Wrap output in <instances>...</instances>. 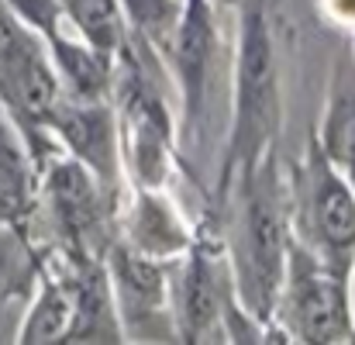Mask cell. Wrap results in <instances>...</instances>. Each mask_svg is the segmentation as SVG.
Here are the masks:
<instances>
[{
  "instance_id": "16",
  "label": "cell",
  "mask_w": 355,
  "mask_h": 345,
  "mask_svg": "<svg viewBox=\"0 0 355 345\" xmlns=\"http://www.w3.org/2000/svg\"><path fill=\"white\" fill-rule=\"evenodd\" d=\"M38 211V162L21 131L0 111V225L28 231Z\"/></svg>"
},
{
  "instance_id": "22",
  "label": "cell",
  "mask_w": 355,
  "mask_h": 345,
  "mask_svg": "<svg viewBox=\"0 0 355 345\" xmlns=\"http://www.w3.org/2000/svg\"><path fill=\"white\" fill-rule=\"evenodd\" d=\"M352 269H355V262H352Z\"/></svg>"
},
{
  "instance_id": "6",
  "label": "cell",
  "mask_w": 355,
  "mask_h": 345,
  "mask_svg": "<svg viewBox=\"0 0 355 345\" xmlns=\"http://www.w3.org/2000/svg\"><path fill=\"white\" fill-rule=\"evenodd\" d=\"M290 231L338 273L355 262V190L311 142L290 201Z\"/></svg>"
},
{
  "instance_id": "19",
  "label": "cell",
  "mask_w": 355,
  "mask_h": 345,
  "mask_svg": "<svg viewBox=\"0 0 355 345\" xmlns=\"http://www.w3.org/2000/svg\"><path fill=\"white\" fill-rule=\"evenodd\" d=\"M118 3L135 45H145V49L169 45L183 0H118Z\"/></svg>"
},
{
  "instance_id": "10",
  "label": "cell",
  "mask_w": 355,
  "mask_h": 345,
  "mask_svg": "<svg viewBox=\"0 0 355 345\" xmlns=\"http://www.w3.org/2000/svg\"><path fill=\"white\" fill-rule=\"evenodd\" d=\"M49 135H55L66 155L83 162L97 180L111 187L121 183V131L111 101L62 97L49 115Z\"/></svg>"
},
{
  "instance_id": "9",
  "label": "cell",
  "mask_w": 355,
  "mask_h": 345,
  "mask_svg": "<svg viewBox=\"0 0 355 345\" xmlns=\"http://www.w3.org/2000/svg\"><path fill=\"white\" fill-rule=\"evenodd\" d=\"M176 73V87L183 97V128L193 131L197 117L204 111L207 87L214 76L218 59V17L211 0H183L173 38L166 45Z\"/></svg>"
},
{
  "instance_id": "15",
  "label": "cell",
  "mask_w": 355,
  "mask_h": 345,
  "mask_svg": "<svg viewBox=\"0 0 355 345\" xmlns=\"http://www.w3.org/2000/svg\"><path fill=\"white\" fill-rule=\"evenodd\" d=\"M73 308H76V294H73V273H69V259L62 255V266L49 269L42 266L38 283L28 297V311L24 321L17 328V342L21 345H59L66 342L69 325H73Z\"/></svg>"
},
{
  "instance_id": "13",
  "label": "cell",
  "mask_w": 355,
  "mask_h": 345,
  "mask_svg": "<svg viewBox=\"0 0 355 345\" xmlns=\"http://www.w3.org/2000/svg\"><path fill=\"white\" fill-rule=\"evenodd\" d=\"M49 59L55 66L62 97L69 101H111L114 90V59L104 56L101 49H94L90 42H83L76 31H69V24L45 38Z\"/></svg>"
},
{
  "instance_id": "17",
  "label": "cell",
  "mask_w": 355,
  "mask_h": 345,
  "mask_svg": "<svg viewBox=\"0 0 355 345\" xmlns=\"http://www.w3.org/2000/svg\"><path fill=\"white\" fill-rule=\"evenodd\" d=\"M62 7H66V24L83 42H90L104 56L118 59V52L131 38L118 0H62Z\"/></svg>"
},
{
  "instance_id": "4",
  "label": "cell",
  "mask_w": 355,
  "mask_h": 345,
  "mask_svg": "<svg viewBox=\"0 0 355 345\" xmlns=\"http://www.w3.org/2000/svg\"><path fill=\"white\" fill-rule=\"evenodd\" d=\"M272 325H279V339L307 345H335L355 339L349 273L331 269L318 259L304 242L290 238L286 273L276 297Z\"/></svg>"
},
{
  "instance_id": "21",
  "label": "cell",
  "mask_w": 355,
  "mask_h": 345,
  "mask_svg": "<svg viewBox=\"0 0 355 345\" xmlns=\"http://www.w3.org/2000/svg\"><path fill=\"white\" fill-rule=\"evenodd\" d=\"M218 3H221V7H245V3H248V0H218Z\"/></svg>"
},
{
  "instance_id": "8",
  "label": "cell",
  "mask_w": 355,
  "mask_h": 345,
  "mask_svg": "<svg viewBox=\"0 0 355 345\" xmlns=\"http://www.w3.org/2000/svg\"><path fill=\"white\" fill-rule=\"evenodd\" d=\"M235 304L232 266L221 238H197L173 262V318L176 339L204 342L214 328H225L228 308Z\"/></svg>"
},
{
  "instance_id": "12",
  "label": "cell",
  "mask_w": 355,
  "mask_h": 345,
  "mask_svg": "<svg viewBox=\"0 0 355 345\" xmlns=\"http://www.w3.org/2000/svg\"><path fill=\"white\" fill-rule=\"evenodd\" d=\"M69 273H73L76 308L66 342H124L104 259H69Z\"/></svg>"
},
{
  "instance_id": "11",
  "label": "cell",
  "mask_w": 355,
  "mask_h": 345,
  "mask_svg": "<svg viewBox=\"0 0 355 345\" xmlns=\"http://www.w3.org/2000/svg\"><path fill=\"white\" fill-rule=\"evenodd\" d=\"M114 242L128 245L131 252L173 262L190 249L193 231L187 228V221L176 214V208L162 197V190L135 187L131 204H128L124 221H121V238H114Z\"/></svg>"
},
{
  "instance_id": "2",
  "label": "cell",
  "mask_w": 355,
  "mask_h": 345,
  "mask_svg": "<svg viewBox=\"0 0 355 345\" xmlns=\"http://www.w3.org/2000/svg\"><path fill=\"white\" fill-rule=\"evenodd\" d=\"M238 52H235V104H232V128L218 176V197L225 201L232 183L245 169H252L279 135V62L276 42L269 28L266 0H248L238 7Z\"/></svg>"
},
{
  "instance_id": "14",
  "label": "cell",
  "mask_w": 355,
  "mask_h": 345,
  "mask_svg": "<svg viewBox=\"0 0 355 345\" xmlns=\"http://www.w3.org/2000/svg\"><path fill=\"white\" fill-rule=\"evenodd\" d=\"M314 145L355 190V56H338Z\"/></svg>"
},
{
  "instance_id": "5",
  "label": "cell",
  "mask_w": 355,
  "mask_h": 345,
  "mask_svg": "<svg viewBox=\"0 0 355 345\" xmlns=\"http://www.w3.org/2000/svg\"><path fill=\"white\" fill-rule=\"evenodd\" d=\"M38 204L49 214L62 255L104 259L114 225V187L97 180L73 155H55L38 169Z\"/></svg>"
},
{
  "instance_id": "7",
  "label": "cell",
  "mask_w": 355,
  "mask_h": 345,
  "mask_svg": "<svg viewBox=\"0 0 355 345\" xmlns=\"http://www.w3.org/2000/svg\"><path fill=\"white\" fill-rule=\"evenodd\" d=\"M173 262L131 252L121 242L107 245L104 269H107V283H111V294H114V308H118L124 339H135V342L176 339Z\"/></svg>"
},
{
  "instance_id": "1",
  "label": "cell",
  "mask_w": 355,
  "mask_h": 345,
  "mask_svg": "<svg viewBox=\"0 0 355 345\" xmlns=\"http://www.w3.org/2000/svg\"><path fill=\"white\" fill-rule=\"evenodd\" d=\"M232 190H235V218L225 252L232 266L235 301L252 321L269 328L293 238L290 194L279 180L272 152H266L252 169H245L232 183Z\"/></svg>"
},
{
  "instance_id": "3",
  "label": "cell",
  "mask_w": 355,
  "mask_h": 345,
  "mask_svg": "<svg viewBox=\"0 0 355 345\" xmlns=\"http://www.w3.org/2000/svg\"><path fill=\"white\" fill-rule=\"evenodd\" d=\"M118 97V131H121V173L131 176L135 187L162 190L173 169V115L145 69L135 42L114 59V90Z\"/></svg>"
},
{
  "instance_id": "18",
  "label": "cell",
  "mask_w": 355,
  "mask_h": 345,
  "mask_svg": "<svg viewBox=\"0 0 355 345\" xmlns=\"http://www.w3.org/2000/svg\"><path fill=\"white\" fill-rule=\"evenodd\" d=\"M42 273V259L28 242V231L0 225V308L31 297Z\"/></svg>"
},
{
  "instance_id": "20",
  "label": "cell",
  "mask_w": 355,
  "mask_h": 345,
  "mask_svg": "<svg viewBox=\"0 0 355 345\" xmlns=\"http://www.w3.org/2000/svg\"><path fill=\"white\" fill-rule=\"evenodd\" d=\"M3 3L38 38H52V35H59L66 28V7H62V0H3Z\"/></svg>"
}]
</instances>
